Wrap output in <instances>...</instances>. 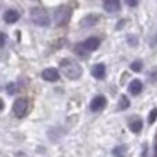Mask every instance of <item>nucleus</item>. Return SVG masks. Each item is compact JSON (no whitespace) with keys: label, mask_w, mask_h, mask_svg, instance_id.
Masks as SVG:
<instances>
[{"label":"nucleus","mask_w":157,"mask_h":157,"mask_svg":"<svg viewBox=\"0 0 157 157\" xmlns=\"http://www.w3.org/2000/svg\"><path fill=\"white\" fill-rule=\"evenodd\" d=\"M154 42H157V34H155V37H154Z\"/></svg>","instance_id":"412c9836"},{"label":"nucleus","mask_w":157,"mask_h":157,"mask_svg":"<svg viewBox=\"0 0 157 157\" xmlns=\"http://www.w3.org/2000/svg\"><path fill=\"white\" fill-rule=\"evenodd\" d=\"M103 9H105L108 14L118 12L120 10V0H105V2H103Z\"/></svg>","instance_id":"6e6552de"},{"label":"nucleus","mask_w":157,"mask_h":157,"mask_svg":"<svg viewBox=\"0 0 157 157\" xmlns=\"http://www.w3.org/2000/svg\"><path fill=\"white\" fill-rule=\"evenodd\" d=\"M128 90H130L132 95H139V93L142 91V81H140V79H132L130 85H128Z\"/></svg>","instance_id":"9d476101"},{"label":"nucleus","mask_w":157,"mask_h":157,"mask_svg":"<svg viewBox=\"0 0 157 157\" xmlns=\"http://www.w3.org/2000/svg\"><path fill=\"white\" fill-rule=\"evenodd\" d=\"M69 17H71V10H69L68 7H59V9H56L54 21H56V24H58V25L66 24V22L69 21Z\"/></svg>","instance_id":"7ed1b4c3"},{"label":"nucleus","mask_w":157,"mask_h":157,"mask_svg":"<svg viewBox=\"0 0 157 157\" xmlns=\"http://www.w3.org/2000/svg\"><path fill=\"white\" fill-rule=\"evenodd\" d=\"M98 46H100V39L98 37H90L81 44V48L85 49V51L91 52V51H95V49H98Z\"/></svg>","instance_id":"0eeeda50"},{"label":"nucleus","mask_w":157,"mask_h":157,"mask_svg":"<svg viewBox=\"0 0 157 157\" xmlns=\"http://www.w3.org/2000/svg\"><path fill=\"white\" fill-rule=\"evenodd\" d=\"M127 106H128V98H127V96H122V98H120V110H125Z\"/></svg>","instance_id":"2eb2a0df"},{"label":"nucleus","mask_w":157,"mask_h":157,"mask_svg":"<svg viewBox=\"0 0 157 157\" xmlns=\"http://www.w3.org/2000/svg\"><path fill=\"white\" fill-rule=\"evenodd\" d=\"M127 41H128V44H132V46L137 44V39L133 37V36H128V37H127Z\"/></svg>","instance_id":"a211bd4d"},{"label":"nucleus","mask_w":157,"mask_h":157,"mask_svg":"<svg viewBox=\"0 0 157 157\" xmlns=\"http://www.w3.org/2000/svg\"><path fill=\"white\" fill-rule=\"evenodd\" d=\"M125 4L130 5V7H135V5L139 4V0H125Z\"/></svg>","instance_id":"f3484780"},{"label":"nucleus","mask_w":157,"mask_h":157,"mask_svg":"<svg viewBox=\"0 0 157 157\" xmlns=\"http://www.w3.org/2000/svg\"><path fill=\"white\" fill-rule=\"evenodd\" d=\"M140 128H142V122H140L139 118H135V120H132V122H130V130H133L135 133H139Z\"/></svg>","instance_id":"f8f14e48"},{"label":"nucleus","mask_w":157,"mask_h":157,"mask_svg":"<svg viewBox=\"0 0 157 157\" xmlns=\"http://www.w3.org/2000/svg\"><path fill=\"white\" fill-rule=\"evenodd\" d=\"M61 69H63V75H64L66 78H69V79H78L79 76H81V73H83L81 66H79L78 63H75V61H69V59L61 61Z\"/></svg>","instance_id":"f257e3e1"},{"label":"nucleus","mask_w":157,"mask_h":157,"mask_svg":"<svg viewBox=\"0 0 157 157\" xmlns=\"http://www.w3.org/2000/svg\"><path fill=\"white\" fill-rule=\"evenodd\" d=\"M105 71H106V69H105V64H101V63L93 66V76H95L96 79L105 78Z\"/></svg>","instance_id":"9b49d317"},{"label":"nucleus","mask_w":157,"mask_h":157,"mask_svg":"<svg viewBox=\"0 0 157 157\" xmlns=\"http://www.w3.org/2000/svg\"><path fill=\"white\" fill-rule=\"evenodd\" d=\"M19 17H21V15H19V12L17 10H7L4 14V21L7 22V24H15V22L19 21Z\"/></svg>","instance_id":"1a4fd4ad"},{"label":"nucleus","mask_w":157,"mask_h":157,"mask_svg":"<svg viewBox=\"0 0 157 157\" xmlns=\"http://www.w3.org/2000/svg\"><path fill=\"white\" fill-rule=\"evenodd\" d=\"M105 103H106L105 96L98 95V96H95V98L91 100V103H90V110H91V112H100V110L105 108Z\"/></svg>","instance_id":"39448f33"},{"label":"nucleus","mask_w":157,"mask_h":157,"mask_svg":"<svg viewBox=\"0 0 157 157\" xmlns=\"http://www.w3.org/2000/svg\"><path fill=\"white\" fill-rule=\"evenodd\" d=\"M12 110H14V115H15V117L25 115V112H27V100L17 98V100L14 101V106H12Z\"/></svg>","instance_id":"20e7f679"},{"label":"nucleus","mask_w":157,"mask_h":157,"mask_svg":"<svg viewBox=\"0 0 157 157\" xmlns=\"http://www.w3.org/2000/svg\"><path fill=\"white\" fill-rule=\"evenodd\" d=\"M42 78L46 79V81H58L59 79V71L56 68H48V69H44L42 71Z\"/></svg>","instance_id":"423d86ee"},{"label":"nucleus","mask_w":157,"mask_h":157,"mask_svg":"<svg viewBox=\"0 0 157 157\" xmlns=\"http://www.w3.org/2000/svg\"><path fill=\"white\" fill-rule=\"evenodd\" d=\"M95 21H96V15H88L86 19H83V24L81 25H91V24H95Z\"/></svg>","instance_id":"ddd939ff"},{"label":"nucleus","mask_w":157,"mask_h":157,"mask_svg":"<svg viewBox=\"0 0 157 157\" xmlns=\"http://www.w3.org/2000/svg\"><path fill=\"white\" fill-rule=\"evenodd\" d=\"M14 88H15L14 85H9V86H7V91H9V95H14V93H15V90H14Z\"/></svg>","instance_id":"aec40b11"},{"label":"nucleus","mask_w":157,"mask_h":157,"mask_svg":"<svg viewBox=\"0 0 157 157\" xmlns=\"http://www.w3.org/2000/svg\"><path fill=\"white\" fill-rule=\"evenodd\" d=\"M122 152H123V147H118V149H113V154H115L117 157H120V155H122Z\"/></svg>","instance_id":"6ab92c4d"},{"label":"nucleus","mask_w":157,"mask_h":157,"mask_svg":"<svg viewBox=\"0 0 157 157\" xmlns=\"http://www.w3.org/2000/svg\"><path fill=\"white\" fill-rule=\"evenodd\" d=\"M31 19H32V22H34L36 25H39V27H48L49 22H51L49 21V14L41 7L31 9Z\"/></svg>","instance_id":"f03ea898"},{"label":"nucleus","mask_w":157,"mask_h":157,"mask_svg":"<svg viewBox=\"0 0 157 157\" xmlns=\"http://www.w3.org/2000/svg\"><path fill=\"white\" fill-rule=\"evenodd\" d=\"M155 118H157V108H152V110H150V113H149V123H154V122H155Z\"/></svg>","instance_id":"4468645a"},{"label":"nucleus","mask_w":157,"mask_h":157,"mask_svg":"<svg viewBox=\"0 0 157 157\" xmlns=\"http://www.w3.org/2000/svg\"><path fill=\"white\" fill-rule=\"evenodd\" d=\"M132 69H133V71H140V69H142V63H140V61H135V63L132 64Z\"/></svg>","instance_id":"dca6fc26"}]
</instances>
